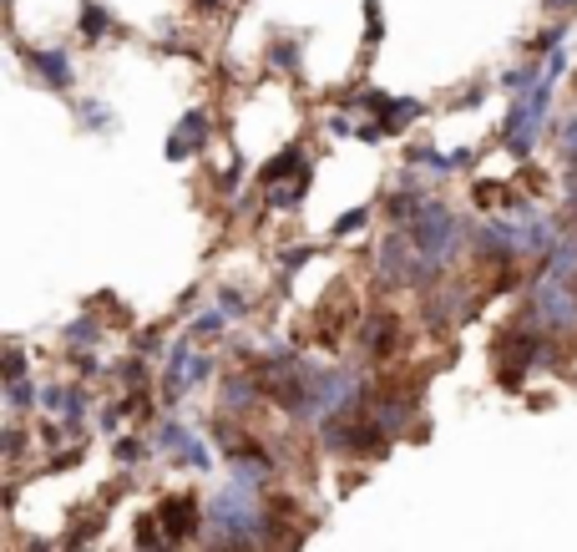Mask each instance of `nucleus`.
<instances>
[{"label":"nucleus","instance_id":"nucleus-11","mask_svg":"<svg viewBox=\"0 0 577 552\" xmlns=\"http://www.w3.org/2000/svg\"><path fill=\"white\" fill-rule=\"evenodd\" d=\"M426 203H431V198H426L421 188H400V193L390 198V213H395V218H405V223H416V218L426 213Z\"/></svg>","mask_w":577,"mask_h":552},{"label":"nucleus","instance_id":"nucleus-5","mask_svg":"<svg viewBox=\"0 0 577 552\" xmlns=\"http://www.w3.org/2000/svg\"><path fill=\"white\" fill-rule=\"evenodd\" d=\"M208 132H213V127H208V112H188V117H183V127L173 132L168 152H173L178 163H183L188 152H203V147H208Z\"/></svg>","mask_w":577,"mask_h":552},{"label":"nucleus","instance_id":"nucleus-3","mask_svg":"<svg viewBox=\"0 0 577 552\" xmlns=\"http://www.w3.org/2000/svg\"><path fill=\"white\" fill-rule=\"evenodd\" d=\"M400 345V314L380 309V314H365V325H360V350L370 360H390Z\"/></svg>","mask_w":577,"mask_h":552},{"label":"nucleus","instance_id":"nucleus-8","mask_svg":"<svg viewBox=\"0 0 577 552\" xmlns=\"http://www.w3.org/2000/svg\"><path fill=\"white\" fill-rule=\"evenodd\" d=\"M410 163H421V168H431V173H456V168H466V163H471V152H466V147H456V152L410 147Z\"/></svg>","mask_w":577,"mask_h":552},{"label":"nucleus","instance_id":"nucleus-22","mask_svg":"<svg viewBox=\"0 0 577 552\" xmlns=\"http://www.w3.org/2000/svg\"><path fill=\"white\" fill-rule=\"evenodd\" d=\"M218 309H223V314H249V294L223 289V294H218Z\"/></svg>","mask_w":577,"mask_h":552},{"label":"nucleus","instance_id":"nucleus-13","mask_svg":"<svg viewBox=\"0 0 577 552\" xmlns=\"http://www.w3.org/2000/svg\"><path fill=\"white\" fill-rule=\"evenodd\" d=\"M6 401H11V411H31V406H41V385H31V380H6Z\"/></svg>","mask_w":577,"mask_h":552},{"label":"nucleus","instance_id":"nucleus-2","mask_svg":"<svg viewBox=\"0 0 577 552\" xmlns=\"http://www.w3.org/2000/svg\"><path fill=\"white\" fill-rule=\"evenodd\" d=\"M552 87H557V76H547V71H542L537 92L517 97V107L507 112V122H502V142H507V152H512V157H532L537 132H542V117H547V107H552Z\"/></svg>","mask_w":577,"mask_h":552},{"label":"nucleus","instance_id":"nucleus-23","mask_svg":"<svg viewBox=\"0 0 577 552\" xmlns=\"http://www.w3.org/2000/svg\"><path fill=\"white\" fill-rule=\"evenodd\" d=\"M557 137H562V152H567V157H577V112H572V117H562Z\"/></svg>","mask_w":577,"mask_h":552},{"label":"nucleus","instance_id":"nucleus-21","mask_svg":"<svg viewBox=\"0 0 577 552\" xmlns=\"http://www.w3.org/2000/svg\"><path fill=\"white\" fill-rule=\"evenodd\" d=\"M208 375H213V355H193V360H188V390L203 385Z\"/></svg>","mask_w":577,"mask_h":552},{"label":"nucleus","instance_id":"nucleus-20","mask_svg":"<svg viewBox=\"0 0 577 552\" xmlns=\"http://www.w3.org/2000/svg\"><path fill=\"white\" fill-rule=\"evenodd\" d=\"M269 61H274V66H284V71H294V66H299V46H294V41H274Z\"/></svg>","mask_w":577,"mask_h":552},{"label":"nucleus","instance_id":"nucleus-28","mask_svg":"<svg viewBox=\"0 0 577 552\" xmlns=\"http://www.w3.org/2000/svg\"><path fill=\"white\" fill-rule=\"evenodd\" d=\"M71 365H76V370H81V375H97V360H92V355H76V360H71Z\"/></svg>","mask_w":577,"mask_h":552},{"label":"nucleus","instance_id":"nucleus-9","mask_svg":"<svg viewBox=\"0 0 577 552\" xmlns=\"http://www.w3.org/2000/svg\"><path fill=\"white\" fill-rule=\"evenodd\" d=\"M304 173H309V163H304V147H289V152H279V157H274V163H269L259 178L274 188L279 178H304Z\"/></svg>","mask_w":577,"mask_h":552},{"label":"nucleus","instance_id":"nucleus-27","mask_svg":"<svg viewBox=\"0 0 577 552\" xmlns=\"http://www.w3.org/2000/svg\"><path fill=\"white\" fill-rule=\"evenodd\" d=\"M142 375H147L142 360H127V365H122V380H127V385H142Z\"/></svg>","mask_w":577,"mask_h":552},{"label":"nucleus","instance_id":"nucleus-12","mask_svg":"<svg viewBox=\"0 0 577 552\" xmlns=\"http://www.w3.org/2000/svg\"><path fill=\"white\" fill-rule=\"evenodd\" d=\"M92 416V396H87V390H66V396H61V421L66 426H81V421H87Z\"/></svg>","mask_w":577,"mask_h":552},{"label":"nucleus","instance_id":"nucleus-18","mask_svg":"<svg viewBox=\"0 0 577 552\" xmlns=\"http://www.w3.org/2000/svg\"><path fill=\"white\" fill-rule=\"evenodd\" d=\"M178 461H183V466H203V471H208V466H213V451H208L203 441H188V446L178 451Z\"/></svg>","mask_w":577,"mask_h":552},{"label":"nucleus","instance_id":"nucleus-24","mask_svg":"<svg viewBox=\"0 0 577 552\" xmlns=\"http://www.w3.org/2000/svg\"><path fill=\"white\" fill-rule=\"evenodd\" d=\"M81 117H87V127H97V132L107 127V107L102 102H81Z\"/></svg>","mask_w":577,"mask_h":552},{"label":"nucleus","instance_id":"nucleus-16","mask_svg":"<svg viewBox=\"0 0 577 552\" xmlns=\"http://www.w3.org/2000/svg\"><path fill=\"white\" fill-rule=\"evenodd\" d=\"M365 223H370V208H350V213L335 223V239H350V233H360Z\"/></svg>","mask_w":577,"mask_h":552},{"label":"nucleus","instance_id":"nucleus-15","mask_svg":"<svg viewBox=\"0 0 577 552\" xmlns=\"http://www.w3.org/2000/svg\"><path fill=\"white\" fill-rule=\"evenodd\" d=\"M188 441H193V436H188L178 421H162V431H157V451H173V456H178Z\"/></svg>","mask_w":577,"mask_h":552},{"label":"nucleus","instance_id":"nucleus-10","mask_svg":"<svg viewBox=\"0 0 577 552\" xmlns=\"http://www.w3.org/2000/svg\"><path fill=\"white\" fill-rule=\"evenodd\" d=\"M112 16L97 6V0H81V41H107Z\"/></svg>","mask_w":577,"mask_h":552},{"label":"nucleus","instance_id":"nucleus-14","mask_svg":"<svg viewBox=\"0 0 577 552\" xmlns=\"http://www.w3.org/2000/svg\"><path fill=\"white\" fill-rule=\"evenodd\" d=\"M304 188H309V173H304V178H289V183H274V188H269V203H274V208H299Z\"/></svg>","mask_w":577,"mask_h":552},{"label":"nucleus","instance_id":"nucleus-1","mask_svg":"<svg viewBox=\"0 0 577 552\" xmlns=\"http://www.w3.org/2000/svg\"><path fill=\"white\" fill-rule=\"evenodd\" d=\"M405 233H410V244H416V254L426 259V264H436V269H446L456 254H461V223H456V213L446 208V203H426V213L416 218V223H405Z\"/></svg>","mask_w":577,"mask_h":552},{"label":"nucleus","instance_id":"nucleus-26","mask_svg":"<svg viewBox=\"0 0 577 552\" xmlns=\"http://www.w3.org/2000/svg\"><path fill=\"white\" fill-rule=\"evenodd\" d=\"M137 456H142V446H137L132 436H122V441H117V461H137Z\"/></svg>","mask_w":577,"mask_h":552},{"label":"nucleus","instance_id":"nucleus-6","mask_svg":"<svg viewBox=\"0 0 577 552\" xmlns=\"http://www.w3.org/2000/svg\"><path fill=\"white\" fill-rule=\"evenodd\" d=\"M259 390H264L259 375H228V380H223V411H228V416L254 411V406H259Z\"/></svg>","mask_w":577,"mask_h":552},{"label":"nucleus","instance_id":"nucleus-29","mask_svg":"<svg viewBox=\"0 0 577 552\" xmlns=\"http://www.w3.org/2000/svg\"><path fill=\"white\" fill-rule=\"evenodd\" d=\"M547 6H552V11H562V6H567V11H572V6H577V0H547Z\"/></svg>","mask_w":577,"mask_h":552},{"label":"nucleus","instance_id":"nucleus-19","mask_svg":"<svg viewBox=\"0 0 577 552\" xmlns=\"http://www.w3.org/2000/svg\"><path fill=\"white\" fill-rule=\"evenodd\" d=\"M228 325V314L223 309H208V314H198V320H193V335H218Z\"/></svg>","mask_w":577,"mask_h":552},{"label":"nucleus","instance_id":"nucleus-17","mask_svg":"<svg viewBox=\"0 0 577 552\" xmlns=\"http://www.w3.org/2000/svg\"><path fill=\"white\" fill-rule=\"evenodd\" d=\"M97 335H102V330H97V320H87V314H81V320L66 330V340H71V345H97Z\"/></svg>","mask_w":577,"mask_h":552},{"label":"nucleus","instance_id":"nucleus-30","mask_svg":"<svg viewBox=\"0 0 577 552\" xmlns=\"http://www.w3.org/2000/svg\"><path fill=\"white\" fill-rule=\"evenodd\" d=\"M223 6V0H198V11H218Z\"/></svg>","mask_w":577,"mask_h":552},{"label":"nucleus","instance_id":"nucleus-7","mask_svg":"<svg viewBox=\"0 0 577 552\" xmlns=\"http://www.w3.org/2000/svg\"><path fill=\"white\" fill-rule=\"evenodd\" d=\"M31 66H36V76H41L46 87H56V92L71 87V56H66V51H36Z\"/></svg>","mask_w":577,"mask_h":552},{"label":"nucleus","instance_id":"nucleus-4","mask_svg":"<svg viewBox=\"0 0 577 552\" xmlns=\"http://www.w3.org/2000/svg\"><path fill=\"white\" fill-rule=\"evenodd\" d=\"M157 522H162V532H168V537L178 542V537H193V532H198L203 507H198L193 497H168V502L157 507Z\"/></svg>","mask_w":577,"mask_h":552},{"label":"nucleus","instance_id":"nucleus-25","mask_svg":"<svg viewBox=\"0 0 577 552\" xmlns=\"http://www.w3.org/2000/svg\"><path fill=\"white\" fill-rule=\"evenodd\" d=\"M6 380H26V355H21V350L6 355Z\"/></svg>","mask_w":577,"mask_h":552}]
</instances>
